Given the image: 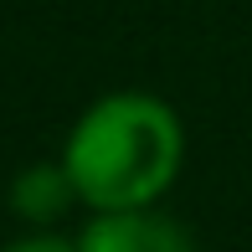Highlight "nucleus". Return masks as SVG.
<instances>
[{
  "label": "nucleus",
  "instance_id": "nucleus-1",
  "mask_svg": "<svg viewBox=\"0 0 252 252\" xmlns=\"http://www.w3.org/2000/svg\"><path fill=\"white\" fill-rule=\"evenodd\" d=\"M57 159L83 211H144L165 201L186 170V124L175 103L150 88H113L72 119Z\"/></svg>",
  "mask_w": 252,
  "mask_h": 252
},
{
  "label": "nucleus",
  "instance_id": "nucleus-3",
  "mask_svg": "<svg viewBox=\"0 0 252 252\" xmlns=\"http://www.w3.org/2000/svg\"><path fill=\"white\" fill-rule=\"evenodd\" d=\"M5 206L21 226H57L83 201H77V186L62 159H26L5 186Z\"/></svg>",
  "mask_w": 252,
  "mask_h": 252
},
{
  "label": "nucleus",
  "instance_id": "nucleus-2",
  "mask_svg": "<svg viewBox=\"0 0 252 252\" xmlns=\"http://www.w3.org/2000/svg\"><path fill=\"white\" fill-rule=\"evenodd\" d=\"M72 237H77V252H201L190 226H180L159 206H144V211H88V221Z\"/></svg>",
  "mask_w": 252,
  "mask_h": 252
},
{
  "label": "nucleus",
  "instance_id": "nucleus-4",
  "mask_svg": "<svg viewBox=\"0 0 252 252\" xmlns=\"http://www.w3.org/2000/svg\"><path fill=\"white\" fill-rule=\"evenodd\" d=\"M0 252H77V237L57 232V226H26L21 237L0 242Z\"/></svg>",
  "mask_w": 252,
  "mask_h": 252
}]
</instances>
